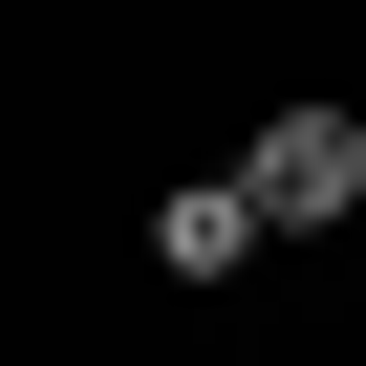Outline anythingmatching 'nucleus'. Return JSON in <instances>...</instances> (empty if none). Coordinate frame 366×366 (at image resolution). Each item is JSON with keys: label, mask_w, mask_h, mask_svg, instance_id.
I'll list each match as a JSON object with an SVG mask.
<instances>
[{"label": "nucleus", "mask_w": 366, "mask_h": 366, "mask_svg": "<svg viewBox=\"0 0 366 366\" xmlns=\"http://www.w3.org/2000/svg\"><path fill=\"white\" fill-rule=\"evenodd\" d=\"M237 194H259V237H345L366 216V108H259Z\"/></svg>", "instance_id": "nucleus-1"}, {"label": "nucleus", "mask_w": 366, "mask_h": 366, "mask_svg": "<svg viewBox=\"0 0 366 366\" xmlns=\"http://www.w3.org/2000/svg\"><path fill=\"white\" fill-rule=\"evenodd\" d=\"M151 259L172 280H237L259 259V194H237V172H172V194H151Z\"/></svg>", "instance_id": "nucleus-2"}]
</instances>
